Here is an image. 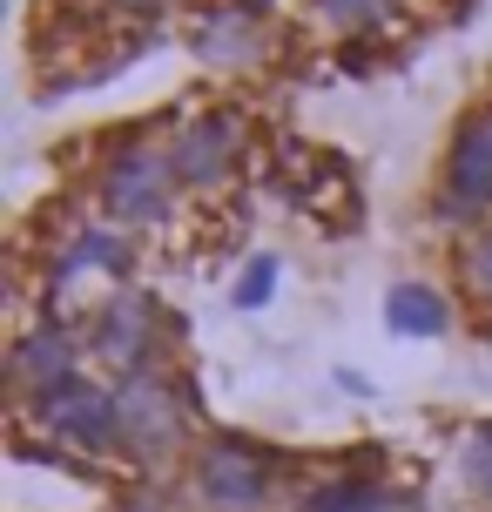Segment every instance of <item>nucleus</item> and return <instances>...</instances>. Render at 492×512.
<instances>
[{
    "label": "nucleus",
    "mask_w": 492,
    "mask_h": 512,
    "mask_svg": "<svg viewBox=\"0 0 492 512\" xmlns=\"http://www.w3.org/2000/svg\"><path fill=\"white\" fill-rule=\"evenodd\" d=\"M27 418L54 438V452H81V459H115L122 452V418H115V384H95L81 371L75 384L48 391Z\"/></svg>",
    "instance_id": "nucleus-4"
},
{
    "label": "nucleus",
    "mask_w": 492,
    "mask_h": 512,
    "mask_svg": "<svg viewBox=\"0 0 492 512\" xmlns=\"http://www.w3.org/2000/svg\"><path fill=\"white\" fill-rule=\"evenodd\" d=\"M378 486L385 479H358V472H331V479H311L304 499L290 512H378Z\"/></svg>",
    "instance_id": "nucleus-12"
},
{
    "label": "nucleus",
    "mask_w": 492,
    "mask_h": 512,
    "mask_svg": "<svg viewBox=\"0 0 492 512\" xmlns=\"http://www.w3.org/2000/svg\"><path fill=\"white\" fill-rule=\"evenodd\" d=\"M445 196L459 209H492V102H472L445 149Z\"/></svg>",
    "instance_id": "nucleus-9"
},
{
    "label": "nucleus",
    "mask_w": 492,
    "mask_h": 512,
    "mask_svg": "<svg viewBox=\"0 0 492 512\" xmlns=\"http://www.w3.org/2000/svg\"><path fill=\"white\" fill-rule=\"evenodd\" d=\"M102 7H149V0H102Z\"/></svg>",
    "instance_id": "nucleus-18"
},
{
    "label": "nucleus",
    "mask_w": 492,
    "mask_h": 512,
    "mask_svg": "<svg viewBox=\"0 0 492 512\" xmlns=\"http://www.w3.org/2000/svg\"><path fill=\"white\" fill-rule=\"evenodd\" d=\"M81 277H108V283H122V290H129V277H135V236L122 230V223H108V216L75 223L68 243H61V256L48 263V297L75 290Z\"/></svg>",
    "instance_id": "nucleus-8"
},
{
    "label": "nucleus",
    "mask_w": 492,
    "mask_h": 512,
    "mask_svg": "<svg viewBox=\"0 0 492 512\" xmlns=\"http://www.w3.org/2000/svg\"><path fill=\"white\" fill-rule=\"evenodd\" d=\"M81 351H88V337H75L61 317H34L14 331L7 344V391H14V405H41L48 391L81 378Z\"/></svg>",
    "instance_id": "nucleus-7"
},
{
    "label": "nucleus",
    "mask_w": 492,
    "mask_h": 512,
    "mask_svg": "<svg viewBox=\"0 0 492 512\" xmlns=\"http://www.w3.org/2000/svg\"><path fill=\"white\" fill-rule=\"evenodd\" d=\"M277 277H284V263H277V256H250V263H243V277H236V290H230V304L236 310H263L270 297H277Z\"/></svg>",
    "instance_id": "nucleus-16"
},
{
    "label": "nucleus",
    "mask_w": 492,
    "mask_h": 512,
    "mask_svg": "<svg viewBox=\"0 0 492 512\" xmlns=\"http://www.w3.org/2000/svg\"><path fill=\"white\" fill-rule=\"evenodd\" d=\"M189 499L203 512H270L277 506V452L216 432L189 459Z\"/></svg>",
    "instance_id": "nucleus-2"
},
{
    "label": "nucleus",
    "mask_w": 492,
    "mask_h": 512,
    "mask_svg": "<svg viewBox=\"0 0 492 512\" xmlns=\"http://www.w3.org/2000/svg\"><path fill=\"white\" fill-rule=\"evenodd\" d=\"M452 277H459V290H466L472 310H492V223H472V230L459 236Z\"/></svg>",
    "instance_id": "nucleus-13"
},
{
    "label": "nucleus",
    "mask_w": 492,
    "mask_h": 512,
    "mask_svg": "<svg viewBox=\"0 0 492 512\" xmlns=\"http://www.w3.org/2000/svg\"><path fill=\"white\" fill-rule=\"evenodd\" d=\"M115 418H122V452L135 459H176L182 432H189V391H182L176 371H135V378H115Z\"/></svg>",
    "instance_id": "nucleus-3"
},
{
    "label": "nucleus",
    "mask_w": 492,
    "mask_h": 512,
    "mask_svg": "<svg viewBox=\"0 0 492 512\" xmlns=\"http://www.w3.org/2000/svg\"><path fill=\"white\" fill-rule=\"evenodd\" d=\"M452 472H459V486H466L472 506L492 512V418H479V425H466V432H459Z\"/></svg>",
    "instance_id": "nucleus-14"
},
{
    "label": "nucleus",
    "mask_w": 492,
    "mask_h": 512,
    "mask_svg": "<svg viewBox=\"0 0 492 512\" xmlns=\"http://www.w3.org/2000/svg\"><path fill=\"white\" fill-rule=\"evenodd\" d=\"M378 512H432L418 486H378Z\"/></svg>",
    "instance_id": "nucleus-17"
},
{
    "label": "nucleus",
    "mask_w": 492,
    "mask_h": 512,
    "mask_svg": "<svg viewBox=\"0 0 492 512\" xmlns=\"http://www.w3.org/2000/svg\"><path fill=\"white\" fill-rule=\"evenodd\" d=\"M243 142H250V122H243L236 102L182 115L176 135H169V155H176L182 189H223V182L236 176V162H243Z\"/></svg>",
    "instance_id": "nucleus-6"
},
{
    "label": "nucleus",
    "mask_w": 492,
    "mask_h": 512,
    "mask_svg": "<svg viewBox=\"0 0 492 512\" xmlns=\"http://www.w3.org/2000/svg\"><path fill=\"white\" fill-rule=\"evenodd\" d=\"M398 14V0H311V21L324 27V34H378V27Z\"/></svg>",
    "instance_id": "nucleus-15"
},
{
    "label": "nucleus",
    "mask_w": 492,
    "mask_h": 512,
    "mask_svg": "<svg viewBox=\"0 0 492 512\" xmlns=\"http://www.w3.org/2000/svg\"><path fill=\"white\" fill-rule=\"evenodd\" d=\"M189 48L203 54L209 68H257L263 61V7H236V0L209 7L196 21V34H189Z\"/></svg>",
    "instance_id": "nucleus-10"
},
{
    "label": "nucleus",
    "mask_w": 492,
    "mask_h": 512,
    "mask_svg": "<svg viewBox=\"0 0 492 512\" xmlns=\"http://www.w3.org/2000/svg\"><path fill=\"white\" fill-rule=\"evenodd\" d=\"M385 324H391V337H445L452 331V304H445L439 283L405 277L385 290Z\"/></svg>",
    "instance_id": "nucleus-11"
},
{
    "label": "nucleus",
    "mask_w": 492,
    "mask_h": 512,
    "mask_svg": "<svg viewBox=\"0 0 492 512\" xmlns=\"http://www.w3.org/2000/svg\"><path fill=\"white\" fill-rule=\"evenodd\" d=\"M176 189H182L176 155L162 149V142H149V135L108 142L102 169H95V203L122 230H162L169 209H176Z\"/></svg>",
    "instance_id": "nucleus-1"
},
{
    "label": "nucleus",
    "mask_w": 492,
    "mask_h": 512,
    "mask_svg": "<svg viewBox=\"0 0 492 512\" xmlns=\"http://www.w3.org/2000/svg\"><path fill=\"white\" fill-rule=\"evenodd\" d=\"M156 351H162V304L149 290H108L88 317V358L108 364L115 378H135V371H156Z\"/></svg>",
    "instance_id": "nucleus-5"
}]
</instances>
